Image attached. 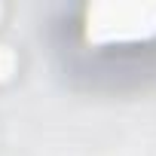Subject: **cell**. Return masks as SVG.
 Segmentation results:
<instances>
[{"label":"cell","mask_w":156,"mask_h":156,"mask_svg":"<svg viewBox=\"0 0 156 156\" xmlns=\"http://www.w3.org/2000/svg\"><path fill=\"white\" fill-rule=\"evenodd\" d=\"M12 64H16V58H12V52H9L6 46H0V80H6V76H9V70H12Z\"/></svg>","instance_id":"cell-1"}]
</instances>
